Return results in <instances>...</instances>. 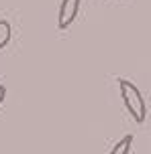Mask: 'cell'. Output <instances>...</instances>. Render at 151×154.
I'll return each mask as SVG.
<instances>
[{
    "label": "cell",
    "mask_w": 151,
    "mask_h": 154,
    "mask_svg": "<svg viewBox=\"0 0 151 154\" xmlns=\"http://www.w3.org/2000/svg\"><path fill=\"white\" fill-rule=\"evenodd\" d=\"M119 91L131 118L137 124H143L145 118H147V103H145L143 93L139 91V87L129 79H119Z\"/></svg>",
    "instance_id": "obj_1"
},
{
    "label": "cell",
    "mask_w": 151,
    "mask_h": 154,
    "mask_svg": "<svg viewBox=\"0 0 151 154\" xmlns=\"http://www.w3.org/2000/svg\"><path fill=\"white\" fill-rule=\"evenodd\" d=\"M80 4H82V0H61L59 16H57V26L61 31H65L67 26H72V23L76 20V16L80 12Z\"/></svg>",
    "instance_id": "obj_2"
},
{
    "label": "cell",
    "mask_w": 151,
    "mask_h": 154,
    "mask_svg": "<svg viewBox=\"0 0 151 154\" xmlns=\"http://www.w3.org/2000/svg\"><path fill=\"white\" fill-rule=\"evenodd\" d=\"M131 146H133V136L129 134V136H125V138H120L108 154H129L131 152Z\"/></svg>",
    "instance_id": "obj_3"
},
{
    "label": "cell",
    "mask_w": 151,
    "mask_h": 154,
    "mask_svg": "<svg viewBox=\"0 0 151 154\" xmlns=\"http://www.w3.org/2000/svg\"><path fill=\"white\" fill-rule=\"evenodd\" d=\"M10 35H12V31H10V23L4 20V18H0V49H4V47L8 45Z\"/></svg>",
    "instance_id": "obj_4"
},
{
    "label": "cell",
    "mask_w": 151,
    "mask_h": 154,
    "mask_svg": "<svg viewBox=\"0 0 151 154\" xmlns=\"http://www.w3.org/2000/svg\"><path fill=\"white\" fill-rule=\"evenodd\" d=\"M4 97H6V87H4V85H0V103L4 101Z\"/></svg>",
    "instance_id": "obj_5"
}]
</instances>
